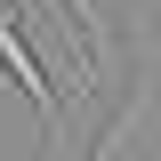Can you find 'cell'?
Segmentation results:
<instances>
[{
	"instance_id": "1",
	"label": "cell",
	"mask_w": 161,
	"mask_h": 161,
	"mask_svg": "<svg viewBox=\"0 0 161 161\" xmlns=\"http://www.w3.org/2000/svg\"><path fill=\"white\" fill-rule=\"evenodd\" d=\"M16 16H24L16 0H0V73H8L24 97H32L40 129L57 137V129H64V113H57V89H48V73H40V57H32V40H24V24H16Z\"/></svg>"
}]
</instances>
